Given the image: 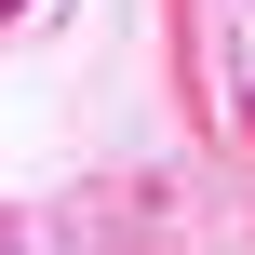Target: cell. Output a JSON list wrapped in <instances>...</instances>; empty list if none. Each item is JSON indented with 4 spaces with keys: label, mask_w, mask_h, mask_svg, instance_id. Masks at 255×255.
Listing matches in <instances>:
<instances>
[{
    "label": "cell",
    "mask_w": 255,
    "mask_h": 255,
    "mask_svg": "<svg viewBox=\"0 0 255 255\" xmlns=\"http://www.w3.org/2000/svg\"><path fill=\"white\" fill-rule=\"evenodd\" d=\"M242 134H255V94H242Z\"/></svg>",
    "instance_id": "cell-1"
}]
</instances>
